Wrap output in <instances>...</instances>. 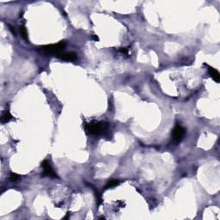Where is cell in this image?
Returning <instances> with one entry per match:
<instances>
[{
	"mask_svg": "<svg viewBox=\"0 0 220 220\" xmlns=\"http://www.w3.org/2000/svg\"><path fill=\"white\" fill-rule=\"evenodd\" d=\"M119 183H120V181H118V180H112V181H110L106 185L105 188H112L115 187L117 185H119Z\"/></svg>",
	"mask_w": 220,
	"mask_h": 220,
	"instance_id": "ba28073f",
	"label": "cell"
},
{
	"mask_svg": "<svg viewBox=\"0 0 220 220\" xmlns=\"http://www.w3.org/2000/svg\"><path fill=\"white\" fill-rule=\"evenodd\" d=\"M184 134H185V129L180 125H176L172 133V138L174 142L179 143L184 137Z\"/></svg>",
	"mask_w": 220,
	"mask_h": 220,
	"instance_id": "3957f363",
	"label": "cell"
},
{
	"mask_svg": "<svg viewBox=\"0 0 220 220\" xmlns=\"http://www.w3.org/2000/svg\"><path fill=\"white\" fill-rule=\"evenodd\" d=\"M20 30H21V36H22V37H23L26 41H28V32H27L26 28H25L24 26H21V29H20Z\"/></svg>",
	"mask_w": 220,
	"mask_h": 220,
	"instance_id": "9c48e42d",
	"label": "cell"
},
{
	"mask_svg": "<svg viewBox=\"0 0 220 220\" xmlns=\"http://www.w3.org/2000/svg\"><path fill=\"white\" fill-rule=\"evenodd\" d=\"M120 51L121 52H123V53H127V48H121Z\"/></svg>",
	"mask_w": 220,
	"mask_h": 220,
	"instance_id": "8fae6325",
	"label": "cell"
},
{
	"mask_svg": "<svg viewBox=\"0 0 220 220\" xmlns=\"http://www.w3.org/2000/svg\"><path fill=\"white\" fill-rule=\"evenodd\" d=\"M42 167L43 168V175L44 176H50V177H57L54 170L52 169L50 163L48 162L43 161V163H42Z\"/></svg>",
	"mask_w": 220,
	"mask_h": 220,
	"instance_id": "277c9868",
	"label": "cell"
},
{
	"mask_svg": "<svg viewBox=\"0 0 220 220\" xmlns=\"http://www.w3.org/2000/svg\"><path fill=\"white\" fill-rule=\"evenodd\" d=\"M65 42H60L57 44H52V45H46V46H42L41 47H39L40 52L44 53V54H56L58 55L59 53L63 52L64 47H65Z\"/></svg>",
	"mask_w": 220,
	"mask_h": 220,
	"instance_id": "6da1fadb",
	"label": "cell"
},
{
	"mask_svg": "<svg viewBox=\"0 0 220 220\" xmlns=\"http://www.w3.org/2000/svg\"><path fill=\"white\" fill-rule=\"evenodd\" d=\"M19 178H20V176L17 175V174H15V173H11V176H10L11 181H17Z\"/></svg>",
	"mask_w": 220,
	"mask_h": 220,
	"instance_id": "30bf717a",
	"label": "cell"
},
{
	"mask_svg": "<svg viewBox=\"0 0 220 220\" xmlns=\"http://www.w3.org/2000/svg\"><path fill=\"white\" fill-rule=\"evenodd\" d=\"M107 127V124L100 121H92L88 124L87 129L90 133L94 135H99L102 133Z\"/></svg>",
	"mask_w": 220,
	"mask_h": 220,
	"instance_id": "7a4b0ae2",
	"label": "cell"
},
{
	"mask_svg": "<svg viewBox=\"0 0 220 220\" xmlns=\"http://www.w3.org/2000/svg\"><path fill=\"white\" fill-rule=\"evenodd\" d=\"M11 119H12L11 115L8 112V111H6V112H4V113L2 115V117H1V122H2V123H7V122H9V121L11 120Z\"/></svg>",
	"mask_w": 220,
	"mask_h": 220,
	"instance_id": "52a82bcc",
	"label": "cell"
},
{
	"mask_svg": "<svg viewBox=\"0 0 220 220\" xmlns=\"http://www.w3.org/2000/svg\"><path fill=\"white\" fill-rule=\"evenodd\" d=\"M208 72H209L210 76L211 77V78L216 82V83H219L220 81V74L219 72L216 70V69H214V68H212V67H210L209 66V69H208Z\"/></svg>",
	"mask_w": 220,
	"mask_h": 220,
	"instance_id": "8992f818",
	"label": "cell"
},
{
	"mask_svg": "<svg viewBox=\"0 0 220 220\" xmlns=\"http://www.w3.org/2000/svg\"><path fill=\"white\" fill-rule=\"evenodd\" d=\"M93 38L95 39V41H96V42H98V41H99V38H98L97 36H95V35H93Z\"/></svg>",
	"mask_w": 220,
	"mask_h": 220,
	"instance_id": "7c38bea8",
	"label": "cell"
},
{
	"mask_svg": "<svg viewBox=\"0 0 220 220\" xmlns=\"http://www.w3.org/2000/svg\"><path fill=\"white\" fill-rule=\"evenodd\" d=\"M59 59L67 61H74L77 59V53L72 52H61L57 55Z\"/></svg>",
	"mask_w": 220,
	"mask_h": 220,
	"instance_id": "5b68a950",
	"label": "cell"
}]
</instances>
